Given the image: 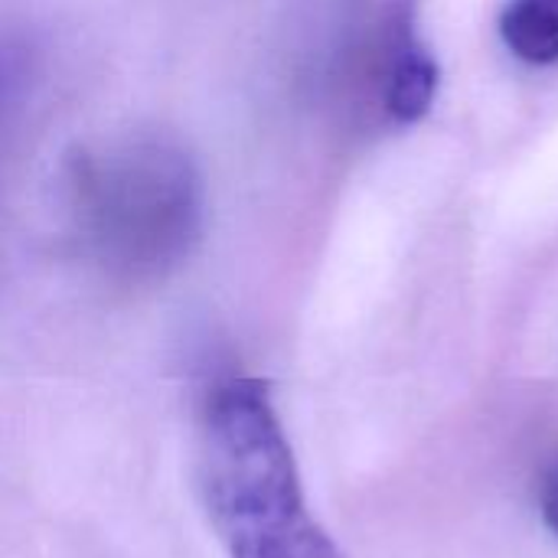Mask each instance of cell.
Masks as SVG:
<instances>
[{"label": "cell", "mask_w": 558, "mask_h": 558, "mask_svg": "<svg viewBox=\"0 0 558 558\" xmlns=\"http://www.w3.org/2000/svg\"><path fill=\"white\" fill-rule=\"evenodd\" d=\"M196 490L229 558H347L307 507L268 383L219 379L196 425Z\"/></svg>", "instance_id": "cell-1"}, {"label": "cell", "mask_w": 558, "mask_h": 558, "mask_svg": "<svg viewBox=\"0 0 558 558\" xmlns=\"http://www.w3.org/2000/svg\"><path fill=\"white\" fill-rule=\"evenodd\" d=\"M85 216L98 255L124 271L177 265L199 229V186L190 160L160 144H131L92 163Z\"/></svg>", "instance_id": "cell-2"}, {"label": "cell", "mask_w": 558, "mask_h": 558, "mask_svg": "<svg viewBox=\"0 0 558 558\" xmlns=\"http://www.w3.org/2000/svg\"><path fill=\"white\" fill-rule=\"evenodd\" d=\"M500 36L523 62H558V0H510L500 13Z\"/></svg>", "instance_id": "cell-3"}, {"label": "cell", "mask_w": 558, "mask_h": 558, "mask_svg": "<svg viewBox=\"0 0 558 558\" xmlns=\"http://www.w3.org/2000/svg\"><path fill=\"white\" fill-rule=\"evenodd\" d=\"M435 85H438V69L428 59V52L422 46H415L412 39H405L392 75H389V92H386V105L399 121H415L428 111L432 98H435Z\"/></svg>", "instance_id": "cell-4"}, {"label": "cell", "mask_w": 558, "mask_h": 558, "mask_svg": "<svg viewBox=\"0 0 558 558\" xmlns=\"http://www.w3.org/2000/svg\"><path fill=\"white\" fill-rule=\"evenodd\" d=\"M539 513H543L546 530L558 539V468L556 471H549V477L543 481V490H539Z\"/></svg>", "instance_id": "cell-5"}]
</instances>
